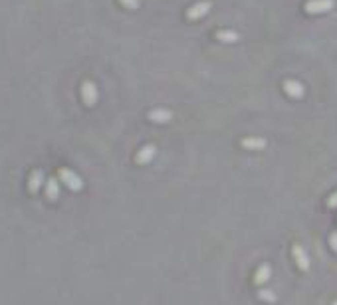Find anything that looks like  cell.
Masks as SVG:
<instances>
[{
    "label": "cell",
    "instance_id": "cell-14",
    "mask_svg": "<svg viewBox=\"0 0 337 305\" xmlns=\"http://www.w3.org/2000/svg\"><path fill=\"white\" fill-rule=\"evenodd\" d=\"M84 87H86L84 91H86V97H88V105H93V99L97 97V93H95V89H93V84L88 82Z\"/></svg>",
    "mask_w": 337,
    "mask_h": 305
},
{
    "label": "cell",
    "instance_id": "cell-8",
    "mask_svg": "<svg viewBox=\"0 0 337 305\" xmlns=\"http://www.w3.org/2000/svg\"><path fill=\"white\" fill-rule=\"evenodd\" d=\"M240 145L246 151H260V149H264L268 145V141L264 137H246V139L240 141Z\"/></svg>",
    "mask_w": 337,
    "mask_h": 305
},
{
    "label": "cell",
    "instance_id": "cell-7",
    "mask_svg": "<svg viewBox=\"0 0 337 305\" xmlns=\"http://www.w3.org/2000/svg\"><path fill=\"white\" fill-rule=\"evenodd\" d=\"M284 91H286L292 99L304 97V86H302V82H297V80H288V82H284Z\"/></svg>",
    "mask_w": 337,
    "mask_h": 305
},
{
    "label": "cell",
    "instance_id": "cell-3",
    "mask_svg": "<svg viewBox=\"0 0 337 305\" xmlns=\"http://www.w3.org/2000/svg\"><path fill=\"white\" fill-rule=\"evenodd\" d=\"M157 157V147L155 145H145L137 151V155H135V163L137 165H149L153 159Z\"/></svg>",
    "mask_w": 337,
    "mask_h": 305
},
{
    "label": "cell",
    "instance_id": "cell-11",
    "mask_svg": "<svg viewBox=\"0 0 337 305\" xmlns=\"http://www.w3.org/2000/svg\"><path fill=\"white\" fill-rule=\"evenodd\" d=\"M42 173H32V176H30V182H28V186H30V190L32 193H36V190H40V186H42Z\"/></svg>",
    "mask_w": 337,
    "mask_h": 305
},
{
    "label": "cell",
    "instance_id": "cell-2",
    "mask_svg": "<svg viewBox=\"0 0 337 305\" xmlns=\"http://www.w3.org/2000/svg\"><path fill=\"white\" fill-rule=\"evenodd\" d=\"M335 8V0H308L306 2V12L310 14H323Z\"/></svg>",
    "mask_w": 337,
    "mask_h": 305
},
{
    "label": "cell",
    "instance_id": "cell-17",
    "mask_svg": "<svg viewBox=\"0 0 337 305\" xmlns=\"http://www.w3.org/2000/svg\"><path fill=\"white\" fill-rule=\"evenodd\" d=\"M121 2H123L127 8H131V10H135V8L139 6V0H121Z\"/></svg>",
    "mask_w": 337,
    "mask_h": 305
},
{
    "label": "cell",
    "instance_id": "cell-1",
    "mask_svg": "<svg viewBox=\"0 0 337 305\" xmlns=\"http://www.w3.org/2000/svg\"><path fill=\"white\" fill-rule=\"evenodd\" d=\"M292 256H293V260H295V263H297V268L302 270V272H308L310 270V256H308V252L304 250V246L302 244H292Z\"/></svg>",
    "mask_w": 337,
    "mask_h": 305
},
{
    "label": "cell",
    "instance_id": "cell-16",
    "mask_svg": "<svg viewBox=\"0 0 337 305\" xmlns=\"http://www.w3.org/2000/svg\"><path fill=\"white\" fill-rule=\"evenodd\" d=\"M327 206H329V208H337V193L329 195V198H327Z\"/></svg>",
    "mask_w": 337,
    "mask_h": 305
},
{
    "label": "cell",
    "instance_id": "cell-18",
    "mask_svg": "<svg viewBox=\"0 0 337 305\" xmlns=\"http://www.w3.org/2000/svg\"><path fill=\"white\" fill-rule=\"evenodd\" d=\"M331 305H337V301H333V303H331Z\"/></svg>",
    "mask_w": 337,
    "mask_h": 305
},
{
    "label": "cell",
    "instance_id": "cell-15",
    "mask_svg": "<svg viewBox=\"0 0 337 305\" xmlns=\"http://www.w3.org/2000/svg\"><path fill=\"white\" fill-rule=\"evenodd\" d=\"M329 246H331V250L337 254V232H333V234L329 236Z\"/></svg>",
    "mask_w": 337,
    "mask_h": 305
},
{
    "label": "cell",
    "instance_id": "cell-10",
    "mask_svg": "<svg viewBox=\"0 0 337 305\" xmlns=\"http://www.w3.org/2000/svg\"><path fill=\"white\" fill-rule=\"evenodd\" d=\"M216 38H218L220 42H228V44L240 40L238 32H234V30H220V32H216Z\"/></svg>",
    "mask_w": 337,
    "mask_h": 305
},
{
    "label": "cell",
    "instance_id": "cell-9",
    "mask_svg": "<svg viewBox=\"0 0 337 305\" xmlns=\"http://www.w3.org/2000/svg\"><path fill=\"white\" fill-rule=\"evenodd\" d=\"M149 119H151L153 123H169L173 119V111H169V109H153L151 113H149Z\"/></svg>",
    "mask_w": 337,
    "mask_h": 305
},
{
    "label": "cell",
    "instance_id": "cell-13",
    "mask_svg": "<svg viewBox=\"0 0 337 305\" xmlns=\"http://www.w3.org/2000/svg\"><path fill=\"white\" fill-rule=\"evenodd\" d=\"M258 299L260 301H266V303H274L276 301V293L272 289H260L258 291Z\"/></svg>",
    "mask_w": 337,
    "mask_h": 305
},
{
    "label": "cell",
    "instance_id": "cell-5",
    "mask_svg": "<svg viewBox=\"0 0 337 305\" xmlns=\"http://www.w3.org/2000/svg\"><path fill=\"white\" fill-rule=\"evenodd\" d=\"M210 8H212L210 2H197V4H193L189 10H186V18H189V20H201V18H204L210 12Z\"/></svg>",
    "mask_w": 337,
    "mask_h": 305
},
{
    "label": "cell",
    "instance_id": "cell-4",
    "mask_svg": "<svg viewBox=\"0 0 337 305\" xmlns=\"http://www.w3.org/2000/svg\"><path fill=\"white\" fill-rule=\"evenodd\" d=\"M60 178L66 182V186L69 188V190H80L82 186H84V182H82V178L73 173V171H67V169H62L60 171Z\"/></svg>",
    "mask_w": 337,
    "mask_h": 305
},
{
    "label": "cell",
    "instance_id": "cell-12",
    "mask_svg": "<svg viewBox=\"0 0 337 305\" xmlns=\"http://www.w3.org/2000/svg\"><path fill=\"white\" fill-rule=\"evenodd\" d=\"M46 195H48V198H50V200H56V198H58L60 188H58V182H56V180H50V182H48V186H46Z\"/></svg>",
    "mask_w": 337,
    "mask_h": 305
},
{
    "label": "cell",
    "instance_id": "cell-6",
    "mask_svg": "<svg viewBox=\"0 0 337 305\" xmlns=\"http://www.w3.org/2000/svg\"><path fill=\"white\" fill-rule=\"evenodd\" d=\"M270 278H272V265H270V263L258 265L256 272H254V283H256V285H264V283L270 282Z\"/></svg>",
    "mask_w": 337,
    "mask_h": 305
}]
</instances>
